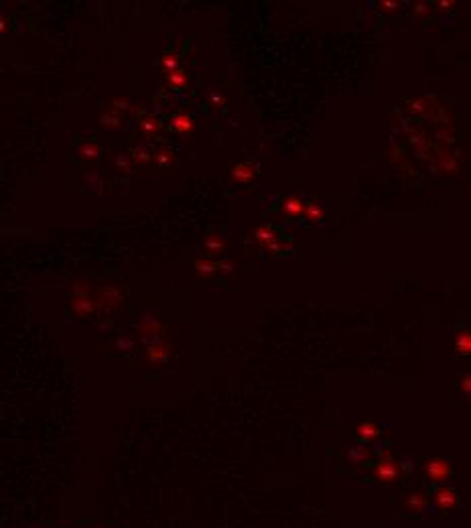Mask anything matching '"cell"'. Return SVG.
<instances>
[{
	"instance_id": "cell-1",
	"label": "cell",
	"mask_w": 471,
	"mask_h": 528,
	"mask_svg": "<svg viewBox=\"0 0 471 528\" xmlns=\"http://www.w3.org/2000/svg\"><path fill=\"white\" fill-rule=\"evenodd\" d=\"M98 301L90 297V287L86 283H75L73 285V297H71V311L77 317H88L96 313Z\"/></svg>"
},
{
	"instance_id": "cell-2",
	"label": "cell",
	"mask_w": 471,
	"mask_h": 528,
	"mask_svg": "<svg viewBox=\"0 0 471 528\" xmlns=\"http://www.w3.org/2000/svg\"><path fill=\"white\" fill-rule=\"evenodd\" d=\"M96 301H98V305H102L106 309H116V307H120L124 303V293H122L120 285H116V283H108L106 285L104 283L98 289Z\"/></svg>"
},
{
	"instance_id": "cell-3",
	"label": "cell",
	"mask_w": 471,
	"mask_h": 528,
	"mask_svg": "<svg viewBox=\"0 0 471 528\" xmlns=\"http://www.w3.org/2000/svg\"><path fill=\"white\" fill-rule=\"evenodd\" d=\"M425 471L433 482L441 484L451 476V465H449V461H445L441 457H435V459H429L425 463Z\"/></svg>"
},
{
	"instance_id": "cell-4",
	"label": "cell",
	"mask_w": 471,
	"mask_h": 528,
	"mask_svg": "<svg viewBox=\"0 0 471 528\" xmlns=\"http://www.w3.org/2000/svg\"><path fill=\"white\" fill-rule=\"evenodd\" d=\"M195 126L193 118L187 116L185 112H175L171 118H169V130L177 132V134H185V132H191Z\"/></svg>"
},
{
	"instance_id": "cell-5",
	"label": "cell",
	"mask_w": 471,
	"mask_h": 528,
	"mask_svg": "<svg viewBox=\"0 0 471 528\" xmlns=\"http://www.w3.org/2000/svg\"><path fill=\"white\" fill-rule=\"evenodd\" d=\"M138 329L143 331V338H145V342H157V336L158 331H160V325H158V319L155 315H145L143 319H141V323H138Z\"/></svg>"
},
{
	"instance_id": "cell-6",
	"label": "cell",
	"mask_w": 471,
	"mask_h": 528,
	"mask_svg": "<svg viewBox=\"0 0 471 528\" xmlns=\"http://www.w3.org/2000/svg\"><path fill=\"white\" fill-rule=\"evenodd\" d=\"M203 248H205V256L211 258V256L219 254L226 248V240H224L221 234H209L205 238V242H203Z\"/></svg>"
},
{
	"instance_id": "cell-7",
	"label": "cell",
	"mask_w": 471,
	"mask_h": 528,
	"mask_svg": "<svg viewBox=\"0 0 471 528\" xmlns=\"http://www.w3.org/2000/svg\"><path fill=\"white\" fill-rule=\"evenodd\" d=\"M435 502H437L439 508L449 510V508H453V506L457 504V496H455V492L449 490V488H439V490L435 492Z\"/></svg>"
},
{
	"instance_id": "cell-8",
	"label": "cell",
	"mask_w": 471,
	"mask_h": 528,
	"mask_svg": "<svg viewBox=\"0 0 471 528\" xmlns=\"http://www.w3.org/2000/svg\"><path fill=\"white\" fill-rule=\"evenodd\" d=\"M396 465L392 463V459H384V461H380L378 465H376V476H378V480H382V482H394L396 480Z\"/></svg>"
},
{
	"instance_id": "cell-9",
	"label": "cell",
	"mask_w": 471,
	"mask_h": 528,
	"mask_svg": "<svg viewBox=\"0 0 471 528\" xmlns=\"http://www.w3.org/2000/svg\"><path fill=\"white\" fill-rule=\"evenodd\" d=\"M254 175H256V171H254V167L250 163H240V165H236L232 169V177L238 183H250L254 179Z\"/></svg>"
},
{
	"instance_id": "cell-10",
	"label": "cell",
	"mask_w": 471,
	"mask_h": 528,
	"mask_svg": "<svg viewBox=\"0 0 471 528\" xmlns=\"http://www.w3.org/2000/svg\"><path fill=\"white\" fill-rule=\"evenodd\" d=\"M147 359L151 364H167L169 359V352L162 344H151L149 350H147Z\"/></svg>"
},
{
	"instance_id": "cell-11",
	"label": "cell",
	"mask_w": 471,
	"mask_h": 528,
	"mask_svg": "<svg viewBox=\"0 0 471 528\" xmlns=\"http://www.w3.org/2000/svg\"><path fill=\"white\" fill-rule=\"evenodd\" d=\"M77 153H79V157H81V159H86V161H94V159H98V157H100L102 149H100V147H98L94 141H86V143H81V145H79Z\"/></svg>"
},
{
	"instance_id": "cell-12",
	"label": "cell",
	"mask_w": 471,
	"mask_h": 528,
	"mask_svg": "<svg viewBox=\"0 0 471 528\" xmlns=\"http://www.w3.org/2000/svg\"><path fill=\"white\" fill-rule=\"evenodd\" d=\"M283 211L287 215H301V211H305V205L299 197H287L283 201Z\"/></svg>"
},
{
	"instance_id": "cell-13",
	"label": "cell",
	"mask_w": 471,
	"mask_h": 528,
	"mask_svg": "<svg viewBox=\"0 0 471 528\" xmlns=\"http://www.w3.org/2000/svg\"><path fill=\"white\" fill-rule=\"evenodd\" d=\"M160 63H162L164 73H173V71H179V69H181V59H179L177 53H164L162 59H160Z\"/></svg>"
},
{
	"instance_id": "cell-14",
	"label": "cell",
	"mask_w": 471,
	"mask_h": 528,
	"mask_svg": "<svg viewBox=\"0 0 471 528\" xmlns=\"http://www.w3.org/2000/svg\"><path fill=\"white\" fill-rule=\"evenodd\" d=\"M254 238L260 242V244H270L272 240H276L279 236H276V232H274V228H270V226H260V228H256V232H254Z\"/></svg>"
},
{
	"instance_id": "cell-15",
	"label": "cell",
	"mask_w": 471,
	"mask_h": 528,
	"mask_svg": "<svg viewBox=\"0 0 471 528\" xmlns=\"http://www.w3.org/2000/svg\"><path fill=\"white\" fill-rule=\"evenodd\" d=\"M266 250L270 252V254H274V256H287V254H291L293 252V248H291V244H285L283 240H272L270 244H266Z\"/></svg>"
},
{
	"instance_id": "cell-16",
	"label": "cell",
	"mask_w": 471,
	"mask_h": 528,
	"mask_svg": "<svg viewBox=\"0 0 471 528\" xmlns=\"http://www.w3.org/2000/svg\"><path fill=\"white\" fill-rule=\"evenodd\" d=\"M195 268H197V272H199V274H211V272H215V270L219 268V264H217V262H213L211 258L203 256V258H199V260L195 262Z\"/></svg>"
},
{
	"instance_id": "cell-17",
	"label": "cell",
	"mask_w": 471,
	"mask_h": 528,
	"mask_svg": "<svg viewBox=\"0 0 471 528\" xmlns=\"http://www.w3.org/2000/svg\"><path fill=\"white\" fill-rule=\"evenodd\" d=\"M164 79H167V84H169L173 90H181V88H185V84H187V77H185L183 69L173 71V73H167Z\"/></svg>"
},
{
	"instance_id": "cell-18",
	"label": "cell",
	"mask_w": 471,
	"mask_h": 528,
	"mask_svg": "<svg viewBox=\"0 0 471 528\" xmlns=\"http://www.w3.org/2000/svg\"><path fill=\"white\" fill-rule=\"evenodd\" d=\"M378 435H380V429H378L376 425L362 423V425L357 427V437L364 439V441H370V439H374V437H378Z\"/></svg>"
},
{
	"instance_id": "cell-19",
	"label": "cell",
	"mask_w": 471,
	"mask_h": 528,
	"mask_svg": "<svg viewBox=\"0 0 471 528\" xmlns=\"http://www.w3.org/2000/svg\"><path fill=\"white\" fill-rule=\"evenodd\" d=\"M455 350L459 353H471V334H457L455 338Z\"/></svg>"
},
{
	"instance_id": "cell-20",
	"label": "cell",
	"mask_w": 471,
	"mask_h": 528,
	"mask_svg": "<svg viewBox=\"0 0 471 528\" xmlns=\"http://www.w3.org/2000/svg\"><path fill=\"white\" fill-rule=\"evenodd\" d=\"M158 128V120L155 116H145L143 120H141V130L147 134V136H151V134H155Z\"/></svg>"
},
{
	"instance_id": "cell-21",
	"label": "cell",
	"mask_w": 471,
	"mask_h": 528,
	"mask_svg": "<svg viewBox=\"0 0 471 528\" xmlns=\"http://www.w3.org/2000/svg\"><path fill=\"white\" fill-rule=\"evenodd\" d=\"M406 506H408V510H412V512H419V510L427 508V498H425V496H421V494H412V496L408 498Z\"/></svg>"
},
{
	"instance_id": "cell-22",
	"label": "cell",
	"mask_w": 471,
	"mask_h": 528,
	"mask_svg": "<svg viewBox=\"0 0 471 528\" xmlns=\"http://www.w3.org/2000/svg\"><path fill=\"white\" fill-rule=\"evenodd\" d=\"M366 455H368V451H366V447H364V445H353V447L347 451V457H349V461H353V463H359V461H364V459H366Z\"/></svg>"
},
{
	"instance_id": "cell-23",
	"label": "cell",
	"mask_w": 471,
	"mask_h": 528,
	"mask_svg": "<svg viewBox=\"0 0 471 528\" xmlns=\"http://www.w3.org/2000/svg\"><path fill=\"white\" fill-rule=\"evenodd\" d=\"M305 215H307V219H311V221H321V219H323V207H321L319 203H309V205L305 207Z\"/></svg>"
},
{
	"instance_id": "cell-24",
	"label": "cell",
	"mask_w": 471,
	"mask_h": 528,
	"mask_svg": "<svg viewBox=\"0 0 471 528\" xmlns=\"http://www.w3.org/2000/svg\"><path fill=\"white\" fill-rule=\"evenodd\" d=\"M151 157H153L151 151H149L147 147H143V145L132 149V159H134L136 163H147V161H151Z\"/></svg>"
},
{
	"instance_id": "cell-25",
	"label": "cell",
	"mask_w": 471,
	"mask_h": 528,
	"mask_svg": "<svg viewBox=\"0 0 471 528\" xmlns=\"http://www.w3.org/2000/svg\"><path fill=\"white\" fill-rule=\"evenodd\" d=\"M118 124H120L118 112H108V114H104L102 120H100V126H108V128H114V126H118Z\"/></svg>"
},
{
	"instance_id": "cell-26",
	"label": "cell",
	"mask_w": 471,
	"mask_h": 528,
	"mask_svg": "<svg viewBox=\"0 0 471 528\" xmlns=\"http://www.w3.org/2000/svg\"><path fill=\"white\" fill-rule=\"evenodd\" d=\"M116 348L120 352H130L134 348V340L130 336H120V338H116Z\"/></svg>"
},
{
	"instance_id": "cell-27",
	"label": "cell",
	"mask_w": 471,
	"mask_h": 528,
	"mask_svg": "<svg viewBox=\"0 0 471 528\" xmlns=\"http://www.w3.org/2000/svg\"><path fill=\"white\" fill-rule=\"evenodd\" d=\"M155 163H157L158 169H164V167H169L171 165V153L169 151H160L155 155Z\"/></svg>"
},
{
	"instance_id": "cell-28",
	"label": "cell",
	"mask_w": 471,
	"mask_h": 528,
	"mask_svg": "<svg viewBox=\"0 0 471 528\" xmlns=\"http://www.w3.org/2000/svg\"><path fill=\"white\" fill-rule=\"evenodd\" d=\"M116 167L118 169H124V171H130V157L126 153H120L116 157Z\"/></svg>"
},
{
	"instance_id": "cell-29",
	"label": "cell",
	"mask_w": 471,
	"mask_h": 528,
	"mask_svg": "<svg viewBox=\"0 0 471 528\" xmlns=\"http://www.w3.org/2000/svg\"><path fill=\"white\" fill-rule=\"evenodd\" d=\"M84 181H86V183H90V187H92V189H96V187H98V173H96V171H90V173H86V175H84Z\"/></svg>"
},
{
	"instance_id": "cell-30",
	"label": "cell",
	"mask_w": 471,
	"mask_h": 528,
	"mask_svg": "<svg viewBox=\"0 0 471 528\" xmlns=\"http://www.w3.org/2000/svg\"><path fill=\"white\" fill-rule=\"evenodd\" d=\"M461 388H463V392H465V394H469V396H471V374H467V376L463 378V382H461Z\"/></svg>"
},
{
	"instance_id": "cell-31",
	"label": "cell",
	"mask_w": 471,
	"mask_h": 528,
	"mask_svg": "<svg viewBox=\"0 0 471 528\" xmlns=\"http://www.w3.org/2000/svg\"><path fill=\"white\" fill-rule=\"evenodd\" d=\"M402 469H404V474H406V476H410V474H412V469H414L412 461H408V459H406V461L402 463Z\"/></svg>"
},
{
	"instance_id": "cell-32",
	"label": "cell",
	"mask_w": 471,
	"mask_h": 528,
	"mask_svg": "<svg viewBox=\"0 0 471 528\" xmlns=\"http://www.w3.org/2000/svg\"><path fill=\"white\" fill-rule=\"evenodd\" d=\"M114 106H116V110H126V108H128V102H126V100H114Z\"/></svg>"
},
{
	"instance_id": "cell-33",
	"label": "cell",
	"mask_w": 471,
	"mask_h": 528,
	"mask_svg": "<svg viewBox=\"0 0 471 528\" xmlns=\"http://www.w3.org/2000/svg\"><path fill=\"white\" fill-rule=\"evenodd\" d=\"M211 102L221 106V104H224V96H221V94H211Z\"/></svg>"
},
{
	"instance_id": "cell-34",
	"label": "cell",
	"mask_w": 471,
	"mask_h": 528,
	"mask_svg": "<svg viewBox=\"0 0 471 528\" xmlns=\"http://www.w3.org/2000/svg\"><path fill=\"white\" fill-rule=\"evenodd\" d=\"M224 272H232V262H217Z\"/></svg>"
},
{
	"instance_id": "cell-35",
	"label": "cell",
	"mask_w": 471,
	"mask_h": 528,
	"mask_svg": "<svg viewBox=\"0 0 471 528\" xmlns=\"http://www.w3.org/2000/svg\"><path fill=\"white\" fill-rule=\"evenodd\" d=\"M425 10H427L425 4H419V6H417V12H425Z\"/></svg>"
}]
</instances>
